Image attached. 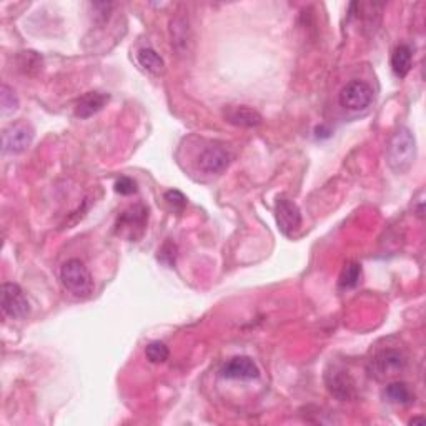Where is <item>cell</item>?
<instances>
[{"mask_svg":"<svg viewBox=\"0 0 426 426\" xmlns=\"http://www.w3.org/2000/svg\"><path fill=\"white\" fill-rule=\"evenodd\" d=\"M323 378H325L326 390L330 391L331 396H335V398L340 401H348L355 398V380L351 378L350 373L343 367L330 363L328 368L325 370V376H323Z\"/></svg>","mask_w":426,"mask_h":426,"instance_id":"obj_4","label":"cell"},{"mask_svg":"<svg viewBox=\"0 0 426 426\" xmlns=\"http://www.w3.org/2000/svg\"><path fill=\"white\" fill-rule=\"evenodd\" d=\"M34 129L28 124L19 122V124L10 125L9 129L3 130L2 135V147L6 154H20L27 150L34 140Z\"/></svg>","mask_w":426,"mask_h":426,"instance_id":"obj_8","label":"cell"},{"mask_svg":"<svg viewBox=\"0 0 426 426\" xmlns=\"http://www.w3.org/2000/svg\"><path fill=\"white\" fill-rule=\"evenodd\" d=\"M165 202L169 203L170 207L174 208V210L182 212L183 208H185V205H187V198H185V195L182 194V192L169 190L165 194Z\"/></svg>","mask_w":426,"mask_h":426,"instance_id":"obj_22","label":"cell"},{"mask_svg":"<svg viewBox=\"0 0 426 426\" xmlns=\"http://www.w3.org/2000/svg\"><path fill=\"white\" fill-rule=\"evenodd\" d=\"M147 220H149V210L143 205H133L122 212V215L117 220V232L120 235L129 237V239H137L135 230L140 232V235L145 230Z\"/></svg>","mask_w":426,"mask_h":426,"instance_id":"obj_9","label":"cell"},{"mask_svg":"<svg viewBox=\"0 0 426 426\" xmlns=\"http://www.w3.org/2000/svg\"><path fill=\"white\" fill-rule=\"evenodd\" d=\"M222 376L228 380H255L260 376L257 363L248 356H235L222 367Z\"/></svg>","mask_w":426,"mask_h":426,"instance_id":"obj_10","label":"cell"},{"mask_svg":"<svg viewBox=\"0 0 426 426\" xmlns=\"http://www.w3.org/2000/svg\"><path fill=\"white\" fill-rule=\"evenodd\" d=\"M383 396L385 400H388L390 403L395 405H409L413 400H415V395H413L411 390H409L408 385L403 382L388 383L383 391Z\"/></svg>","mask_w":426,"mask_h":426,"instance_id":"obj_15","label":"cell"},{"mask_svg":"<svg viewBox=\"0 0 426 426\" xmlns=\"http://www.w3.org/2000/svg\"><path fill=\"white\" fill-rule=\"evenodd\" d=\"M423 196H425V192H423V190H420V192H418L416 198L413 200V203H416L415 212H416V215L420 216V219H421V216H423V213H425V210H423V203H425Z\"/></svg>","mask_w":426,"mask_h":426,"instance_id":"obj_24","label":"cell"},{"mask_svg":"<svg viewBox=\"0 0 426 426\" xmlns=\"http://www.w3.org/2000/svg\"><path fill=\"white\" fill-rule=\"evenodd\" d=\"M137 60L145 71L155 73V75H158V73L165 71V62H163V59L150 47L140 48V50L137 52Z\"/></svg>","mask_w":426,"mask_h":426,"instance_id":"obj_16","label":"cell"},{"mask_svg":"<svg viewBox=\"0 0 426 426\" xmlns=\"http://www.w3.org/2000/svg\"><path fill=\"white\" fill-rule=\"evenodd\" d=\"M416 157V142L415 135L411 130L401 129L396 130L391 135L387 145V162L388 167L395 172V174H407L411 169L413 162Z\"/></svg>","mask_w":426,"mask_h":426,"instance_id":"obj_1","label":"cell"},{"mask_svg":"<svg viewBox=\"0 0 426 426\" xmlns=\"http://www.w3.org/2000/svg\"><path fill=\"white\" fill-rule=\"evenodd\" d=\"M340 105L350 112H362L373 102V89L363 80H351L338 95Z\"/></svg>","mask_w":426,"mask_h":426,"instance_id":"obj_5","label":"cell"},{"mask_svg":"<svg viewBox=\"0 0 426 426\" xmlns=\"http://www.w3.org/2000/svg\"><path fill=\"white\" fill-rule=\"evenodd\" d=\"M60 280L65 288L77 298H87L93 293V278L79 258H71L60 268Z\"/></svg>","mask_w":426,"mask_h":426,"instance_id":"obj_2","label":"cell"},{"mask_svg":"<svg viewBox=\"0 0 426 426\" xmlns=\"http://www.w3.org/2000/svg\"><path fill=\"white\" fill-rule=\"evenodd\" d=\"M109 93L102 92H89L84 97H80L75 104V115L80 118H89L100 112L104 106L109 104Z\"/></svg>","mask_w":426,"mask_h":426,"instance_id":"obj_12","label":"cell"},{"mask_svg":"<svg viewBox=\"0 0 426 426\" xmlns=\"http://www.w3.org/2000/svg\"><path fill=\"white\" fill-rule=\"evenodd\" d=\"M175 258H177V247L172 241H167L162 248L158 250V260L165 265H175Z\"/></svg>","mask_w":426,"mask_h":426,"instance_id":"obj_21","label":"cell"},{"mask_svg":"<svg viewBox=\"0 0 426 426\" xmlns=\"http://www.w3.org/2000/svg\"><path fill=\"white\" fill-rule=\"evenodd\" d=\"M230 154L222 147H207L198 157V169L203 174H222L230 165Z\"/></svg>","mask_w":426,"mask_h":426,"instance_id":"obj_11","label":"cell"},{"mask_svg":"<svg viewBox=\"0 0 426 426\" xmlns=\"http://www.w3.org/2000/svg\"><path fill=\"white\" fill-rule=\"evenodd\" d=\"M188 27L185 19H175L172 22V45L177 48L178 52H182L187 47L188 42Z\"/></svg>","mask_w":426,"mask_h":426,"instance_id":"obj_18","label":"cell"},{"mask_svg":"<svg viewBox=\"0 0 426 426\" xmlns=\"http://www.w3.org/2000/svg\"><path fill=\"white\" fill-rule=\"evenodd\" d=\"M360 278H362V265L358 261H346L338 278L340 288H353L360 284Z\"/></svg>","mask_w":426,"mask_h":426,"instance_id":"obj_17","label":"cell"},{"mask_svg":"<svg viewBox=\"0 0 426 426\" xmlns=\"http://www.w3.org/2000/svg\"><path fill=\"white\" fill-rule=\"evenodd\" d=\"M425 423V418L423 416H415L409 420V425H423Z\"/></svg>","mask_w":426,"mask_h":426,"instance_id":"obj_25","label":"cell"},{"mask_svg":"<svg viewBox=\"0 0 426 426\" xmlns=\"http://www.w3.org/2000/svg\"><path fill=\"white\" fill-rule=\"evenodd\" d=\"M411 60L413 57L409 47H407V45H398L391 55V68L393 72H395V75L400 77V79H405L409 71H411Z\"/></svg>","mask_w":426,"mask_h":426,"instance_id":"obj_14","label":"cell"},{"mask_svg":"<svg viewBox=\"0 0 426 426\" xmlns=\"http://www.w3.org/2000/svg\"><path fill=\"white\" fill-rule=\"evenodd\" d=\"M19 109V98L15 95V92L12 90L9 85L3 84L0 87V110H2V115H10L15 110Z\"/></svg>","mask_w":426,"mask_h":426,"instance_id":"obj_19","label":"cell"},{"mask_svg":"<svg viewBox=\"0 0 426 426\" xmlns=\"http://www.w3.org/2000/svg\"><path fill=\"white\" fill-rule=\"evenodd\" d=\"M115 192L120 195H133L137 192V182L130 177H120L115 182Z\"/></svg>","mask_w":426,"mask_h":426,"instance_id":"obj_23","label":"cell"},{"mask_svg":"<svg viewBox=\"0 0 426 426\" xmlns=\"http://www.w3.org/2000/svg\"><path fill=\"white\" fill-rule=\"evenodd\" d=\"M277 223L280 232L286 237H292L302 227V212L293 200L286 196H278L275 203Z\"/></svg>","mask_w":426,"mask_h":426,"instance_id":"obj_7","label":"cell"},{"mask_svg":"<svg viewBox=\"0 0 426 426\" xmlns=\"http://www.w3.org/2000/svg\"><path fill=\"white\" fill-rule=\"evenodd\" d=\"M0 303H2V310L7 317L14 320L26 318L30 311V305L17 284H3L0 290Z\"/></svg>","mask_w":426,"mask_h":426,"instance_id":"obj_6","label":"cell"},{"mask_svg":"<svg viewBox=\"0 0 426 426\" xmlns=\"http://www.w3.org/2000/svg\"><path fill=\"white\" fill-rule=\"evenodd\" d=\"M227 120L237 127H245V129H252L261 124V115L257 110L250 109V106H233L227 112Z\"/></svg>","mask_w":426,"mask_h":426,"instance_id":"obj_13","label":"cell"},{"mask_svg":"<svg viewBox=\"0 0 426 426\" xmlns=\"http://www.w3.org/2000/svg\"><path fill=\"white\" fill-rule=\"evenodd\" d=\"M407 356L401 353L400 350L387 348V350L378 351V353L373 356L368 371H370L373 378L383 382V380H390L393 376L400 375L407 368Z\"/></svg>","mask_w":426,"mask_h":426,"instance_id":"obj_3","label":"cell"},{"mask_svg":"<svg viewBox=\"0 0 426 426\" xmlns=\"http://www.w3.org/2000/svg\"><path fill=\"white\" fill-rule=\"evenodd\" d=\"M145 356L150 363H165L170 356V350L165 343L151 342L145 348Z\"/></svg>","mask_w":426,"mask_h":426,"instance_id":"obj_20","label":"cell"}]
</instances>
